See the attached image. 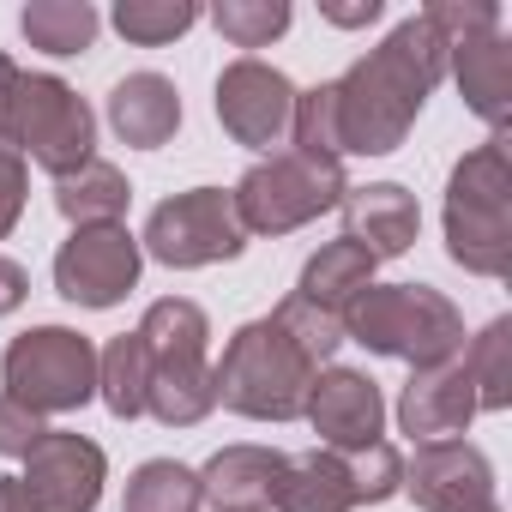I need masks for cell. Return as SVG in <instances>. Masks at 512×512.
<instances>
[{"instance_id": "836d02e7", "label": "cell", "mask_w": 512, "mask_h": 512, "mask_svg": "<svg viewBox=\"0 0 512 512\" xmlns=\"http://www.w3.org/2000/svg\"><path fill=\"white\" fill-rule=\"evenodd\" d=\"M43 434H49V422L37 410H25V404H13L7 392H0V458H25Z\"/></svg>"}, {"instance_id": "f1b7e54d", "label": "cell", "mask_w": 512, "mask_h": 512, "mask_svg": "<svg viewBox=\"0 0 512 512\" xmlns=\"http://www.w3.org/2000/svg\"><path fill=\"white\" fill-rule=\"evenodd\" d=\"M290 151L308 157H338V91L332 79L314 91H296V115H290ZM344 163V157H338Z\"/></svg>"}, {"instance_id": "484cf974", "label": "cell", "mask_w": 512, "mask_h": 512, "mask_svg": "<svg viewBox=\"0 0 512 512\" xmlns=\"http://www.w3.org/2000/svg\"><path fill=\"white\" fill-rule=\"evenodd\" d=\"M464 374L476 386V410H512V320L506 314L470 338Z\"/></svg>"}, {"instance_id": "4dcf8cb0", "label": "cell", "mask_w": 512, "mask_h": 512, "mask_svg": "<svg viewBox=\"0 0 512 512\" xmlns=\"http://www.w3.org/2000/svg\"><path fill=\"white\" fill-rule=\"evenodd\" d=\"M350 482H356V506H380L392 494H404V452L392 440H374L362 452H344Z\"/></svg>"}, {"instance_id": "44dd1931", "label": "cell", "mask_w": 512, "mask_h": 512, "mask_svg": "<svg viewBox=\"0 0 512 512\" xmlns=\"http://www.w3.org/2000/svg\"><path fill=\"white\" fill-rule=\"evenodd\" d=\"M374 272H380V266L368 260V253H362L356 241H344V235H338V241H326V247L314 253V260L302 266V284H296V296L344 320V308H350V302H356V296L374 284Z\"/></svg>"}, {"instance_id": "3957f363", "label": "cell", "mask_w": 512, "mask_h": 512, "mask_svg": "<svg viewBox=\"0 0 512 512\" xmlns=\"http://www.w3.org/2000/svg\"><path fill=\"white\" fill-rule=\"evenodd\" d=\"M320 362L266 314V320H247L223 356L211 362V386L217 404L247 416V422H296L308 410V386H314Z\"/></svg>"}, {"instance_id": "83f0119b", "label": "cell", "mask_w": 512, "mask_h": 512, "mask_svg": "<svg viewBox=\"0 0 512 512\" xmlns=\"http://www.w3.org/2000/svg\"><path fill=\"white\" fill-rule=\"evenodd\" d=\"M290 0H217L211 7V25L235 43V49H266L290 31Z\"/></svg>"}, {"instance_id": "d6986e66", "label": "cell", "mask_w": 512, "mask_h": 512, "mask_svg": "<svg viewBox=\"0 0 512 512\" xmlns=\"http://www.w3.org/2000/svg\"><path fill=\"white\" fill-rule=\"evenodd\" d=\"M109 127L133 151L169 145L175 127H181V91H175V79H163V73H127L109 91Z\"/></svg>"}, {"instance_id": "e0dca14e", "label": "cell", "mask_w": 512, "mask_h": 512, "mask_svg": "<svg viewBox=\"0 0 512 512\" xmlns=\"http://www.w3.org/2000/svg\"><path fill=\"white\" fill-rule=\"evenodd\" d=\"M446 73L458 79L464 109L482 115L494 133H506V121H512V43H506V31H482V37L452 43Z\"/></svg>"}, {"instance_id": "ac0fdd59", "label": "cell", "mask_w": 512, "mask_h": 512, "mask_svg": "<svg viewBox=\"0 0 512 512\" xmlns=\"http://www.w3.org/2000/svg\"><path fill=\"white\" fill-rule=\"evenodd\" d=\"M284 458L290 452H278V446H223V452H211L205 470H199L205 506H217V512H272Z\"/></svg>"}, {"instance_id": "2e32d148", "label": "cell", "mask_w": 512, "mask_h": 512, "mask_svg": "<svg viewBox=\"0 0 512 512\" xmlns=\"http://www.w3.org/2000/svg\"><path fill=\"white\" fill-rule=\"evenodd\" d=\"M344 241H356L368 260H404L422 235V205L410 187L398 181H374V187H350L344 193Z\"/></svg>"}, {"instance_id": "8fae6325", "label": "cell", "mask_w": 512, "mask_h": 512, "mask_svg": "<svg viewBox=\"0 0 512 512\" xmlns=\"http://www.w3.org/2000/svg\"><path fill=\"white\" fill-rule=\"evenodd\" d=\"M290 115H296V85L290 73H278L260 55H241L217 73V121L235 145L247 151H272L290 139Z\"/></svg>"}, {"instance_id": "d590c367", "label": "cell", "mask_w": 512, "mask_h": 512, "mask_svg": "<svg viewBox=\"0 0 512 512\" xmlns=\"http://www.w3.org/2000/svg\"><path fill=\"white\" fill-rule=\"evenodd\" d=\"M320 13H326L332 25L356 31V25H374V19H380V0H356V7H326V0H320Z\"/></svg>"}, {"instance_id": "d6a6232c", "label": "cell", "mask_w": 512, "mask_h": 512, "mask_svg": "<svg viewBox=\"0 0 512 512\" xmlns=\"http://www.w3.org/2000/svg\"><path fill=\"white\" fill-rule=\"evenodd\" d=\"M25 199H31V163L19 145L0 139V241H7L25 217Z\"/></svg>"}, {"instance_id": "7a4b0ae2", "label": "cell", "mask_w": 512, "mask_h": 512, "mask_svg": "<svg viewBox=\"0 0 512 512\" xmlns=\"http://www.w3.org/2000/svg\"><path fill=\"white\" fill-rule=\"evenodd\" d=\"M0 139L61 181L97 157V115L67 79L25 73L13 55H0Z\"/></svg>"}, {"instance_id": "4316f807", "label": "cell", "mask_w": 512, "mask_h": 512, "mask_svg": "<svg viewBox=\"0 0 512 512\" xmlns=\"http://www.w3.org/2000/svg\"><path fill=\"white\" fill-rule=\"evenodd\" d=\"M205 13L193 7V0H115L109 25L133 43V49H163L175 37H187Z\"/></svg>"}, {"instance_id": "f546056e", "label": "cell", "mask_w": 512, "mask_h": 512, "mask_svg": "<svg viewBox=\"0 0 512 512\" xmlns=\"http://www.w3.org/2000/svg\"><path fill=\"white\" fill-rule=\"evenodd\" d=\"M272 320L326 368L332 356H338V344H344V320L338 314H326V308H314V302H302V296H284L278 308H272Z\"/></svg>"}, {"instance_id": "7c38bea8", "label": "cell", "mask_w": 512, "mask_h": 512, "mask_svg": "<svg viewBox=\"0 0 512 512\" xmlns=\"http://www.w3.org/2000/svg\"><path fill=\"white\" fill-rule=\"evenodd\" d=\"M25 494L37 512H97L103 482H109V458L97 440L49 428L31 452H25Z\"/></svg>"}, {"instance_id": "603a6c76", "label": "cell", "mask_w": 512, "mask_h": 512, "mask_svg": "<svg viewBox=\"0 0 512 512\" xmlns=\"http://www.w3.org/2000/svg\"><path fill=\"white\" fill-rule=\"evenodd\" d=\"M19 31L31 49L55 55V61H73L97 43L103 31V13L91 7V0H31V7L19 13Z\"/></svg>"}, {"instance_id": "e575fe53", "label": "cell", "mask_w": 512, "mask_h": 512, "mask_svg": "<svg viewBox=\"0 0 512 512\" xmlns=\"http://www.w3.org/2000/svg\"><path fill=\"white\" fill-rule=\"evenodd\" d=\"M25 296H31V272H25L19 260H7V253H0V320L19 314V308H25Z\"/></svg>"}, {"instance_id": "52a82bcc", "label": "cell", "mask_w": 512, "mask_h": 512, "mask_svg": "<svg viewBox=\"0 0 512 512\" xmlns=\"http://www.w3.org/2000/svg\"><path fill=\"white\" fill-rule=\"evenodd\" d=\"M350 193V175L338 157H308V151H272L260 157L235 187V217L247 235H290V229H308L314 217L338 211Z\"/></svg>"}, {"instance_id": "d4e9b609", "label": "cell", "mask_w": 512, "mask_h": 512, "mask_svg": "<svg viewBox=\"0 0 512 512\" xmlns=\"http://www.w3.org/2000/svg\"><path fill=\"white\" fill-rule=\"evenodd\" d=\"M199 506H205L199 470H187L175 458H145L121 494V512H199Z\"/></svg>"}, {"instance_id": "ba28073f", "label": "cell", "mask_w": 512, "mask_h": 512, "mask_svg": "<svg viewBox=\"0 0 512 512\" xmlns=\"http://www.w3.org/2000/svg\"><path fill=\"white\" fill-rule=\"evenodd\" d=\"M0 386L13 404L49 416L85 410L97 398V344L73 326H31L0 356Z\"/></svg>"}, {"instance_id": "6da1fadb", "label": "cell", "mask_w": 512, "mask_h": 512, "mask_svg": "<svg viewBox=\"0 0 512 512\" xmlns=\"http://www.w3.org/2000/svg\"><path fill=\"white\" fill-rule=\"evenodd\" d=\"M446 79V43L416 19L392 25L380 49H368L362 61H350L344 79H332L338 91V157H392L422 103L440 91Z\"/></svg>"}, {"instance_id": "8d00e7d4", "label": "cell", "mask_w": 512, "mask_h": 512, "mask_svg": "<svg viewBox=\"0 0 512 512\" xmlns=\"http://www.w3.org/2000/svg\"><path fill=\"white\" fill-rule=\"evenodd\" d=\"M0 512H37V506H31V494H25V482H19V476H0Z\"/></svg>"}, {"instance_id": "277c9868", "label": "cell", "mask_w": 512, "mask_h": 512, "mask_svg": "<svg viewBox=\"0 0 512 512\" xmlns=\"http://www.w3.org/2000/svg\"><path fill=\"white\" fill-rule=\"evenodd\" d=\"M344 344H362L368 356H392L416 368H440L464 356V314L434 284H368L344 308Z\"/></svg>"}, {"instance_id": "5bb4252c", "label": "cell", "mask_w": 512, "mask_h": 512, "mask_svg": "<svg viewBox=\"0 0 512 512\" xmlns=\"http://www.w3.org/2000/svg\"><path fill=\"white\" fill-rule=\"evenodd\" d=\"M302 416L326 452H362V446L386 440V398L362 368H320Z\"/></svg>"}, {"instance_id": "9c48e42d", "label": "cell", "mask_w": 512, "mask_h": 512, "mask_svg": "<svg viewBox=\"0 0 512 512\" xmlns=\"http://www.w3.org/2000/svg\"><path fill=\"white\" fill-rule=\"evenodd\" d=\"M241 247H247V229H241L235 199L223 187H187V193L163 199L145 217V235H139V253H151L169 272H199V266L241 260Z\"/></svg>"}, {"instance_id": "4fadbf2b", "label": "cell", "mask_w": 512, "mask_h": 512, "mask_svg": "<svg viewBox=\"0 0 512 512\" xmlns=\"http://www.w3.org/2000/svg\"><path fill=\"white\" fill-rule=\"evenodd\" d=\"M404 494L422 512H500L494 464L470 440H428L404 458Z\"/></svg>"}, {"instance_id": "30bf717a", "label": "cell", "mask_w": 512, "mask_h": 512, "mask_svg": "<svg viewBox=\"0 0 512 512\" xmlns=\"http://www.w3.org/2000/svg\"><path fill=\"white\" fill-rule=\"evenodd\" d=\"M139 272H145V253H139V235L127 223L73 229L61 241V253H55V290H61V302L91 308V314L127 302L133 284H139Z\"/></svg>"}, {"instance_id": "9a60e30c", "label": "cell", "mask_w": 512, "mask_h": 512, "mask_svg": "<svg viewBox=\"0 0 512 512\" xmlns=\"http://www.w3.org/2000/svg\"><path fill=\"white\" fill-rule=\"evenodd\" d=\"M476 386L464 374V356L440 362V368H416L398 392V428L428 446V440H464V428L476 422Z\"/></svg>"}, {"instance_id": "5b68a950", "label": "cell", "mask_w": 512, "mask_h": 512, "mask_svg": "<svg viewBox=\"0 0 512 512\" xmlns=\"http://www.w3.org/2000/svg\"><path fill=\"white\" fill-rule=\"evenodd\" d=\"M145 338L151 356V386H145V416H157L163 428H199L217 410V386H211V320L199 302L187 296H163L145 308V320L133 326Z\"/></svg>"}, {"instance_id": "7402d4cb", "label": "cell", "mask_w": 512, "mask_h": 512, "mask_svg": "<svg viewBox=\"0 0 512 512\" xmlns=\"http://www.w3.org/2000/svg\"><path fill=\"white\" fill-rule=\"evenodd\" d=\"M55 205H61V217H67L73 229L121 223V217H127V205H133V181H127L115 163L91 157L85 169H73V175H61V181H55Z\"/></svg>"}, {"instance_id": "8992f818", "label": "cell", "mask_w": 512, "mask_h": 512, "mask_svg": "<svg viewBox=\"0 0 512 512\" xmlns=\"http://www.w3.org/2000/svg\"><path fill=\"white\" fill-rule=\"evenodd\" d=\"M446 253L470 278H506L512 272V163L506 133L464 151L446 181Z\"/></svg>"}, {"instance_id": "ffe728a7", "label": "cell", "mask_w": 512, "mask_h": 512, "mask_svg": "<svg viewBox=\"0 0 512 512\" xmlns=\"http://www.w3.org/2000/svg\"><path fill=\"white\" fill-rule=\"evenodd\" d=\"M278 512H356V482H350V464L344 452H296L284 458V476H278Z\"/></svg>"}, {"instance_id": "cb8c5ba5", "label": "cell", "mask_w": 512, "mask_h": 512, "mask_svg": "<svg viewBox=\"0 0 512 512\" xmlns=\"http://www.w3.org/2000/svg\"><path fill=\"white\" fill-rule=\"evenodd\" d=\"M145 386H151V356L139 332L109 338V350H97V398L109 404L115 422H139L145 416Z\"/></svg>"}, {"instance_id": "1f68e13d", "label": "cell", "mask_w": 512, "mask_h": 512, "mask_svg": "<svg viewBox=\"0 0 512 512\" xmlns=\"http://www.w3.org/2000/svg\"><path fill=\"white\" fill-rule=\"evenodd\" d=\"M422 25L452 49V43H464V37L500 31V7H494V0H428V7H422Z\"/></svg>"}]
</instances>
